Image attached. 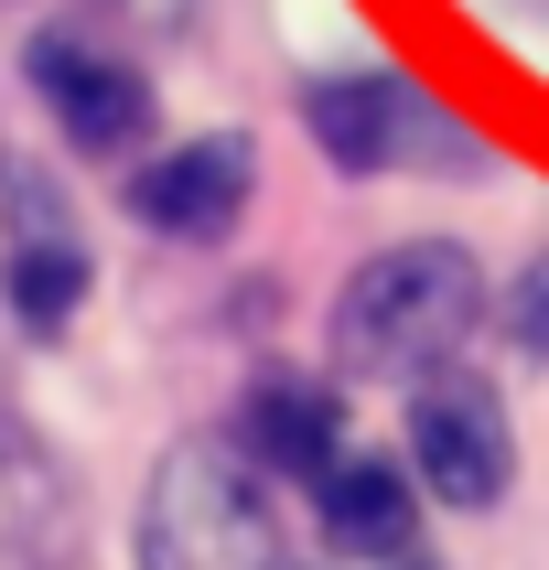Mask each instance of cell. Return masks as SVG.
<instances>
[{
    "label": "cell",
    "instance_id": "1",
    "mask_svg": "<svg viewBox=\"0 0 549 570\" xmlns=\"http://www.w3.org/2000/svg\"><path fill=\"white\" fill-rule=\"evenodd\" d=\"M484 323V281L474 258L452 248V237H399V248H378L366 269L345 281V302H334V366L345 377H442V366H463V334Z\"/></svg>",
    "mask_w": 549,
    "mask_h": 570
},
{
    "label": "cell",
    "instance_id": "5",
    "mask_svg": "<svg viewBox=\"0 0 549 570\" xmlns=\"http://www.w3.org/2000/svg\"><path fill=\"white\" fill-rule=\"evenodd\" d=\"M248 184H258V151L237 129H205V140H173V151H151L129 173V216L184 237V248H205V237H226L248 216Z\"/></svg>",
    "mask_w": 549,
    "mask_h": 570
},
{
    "label": "cell",
    "instance_id": "9",
    "mask_svg": "<svg viewBox=\"0 0 549 570\" xmlns=\"http://www.w3.org/2000/svg\"><path fill=\"white\" fill-rule=\"evenodd\" d=\"M323 528H334V549H355V560H399L410 539V474L399 463H378V452H334V474L313 484Z\"/></svg>",
    "mask_w": 549,
    "mask_h": 570
},
{
    "label": "cell",
    "instance_id": "2",
    "mask_svg": "<svg viewBox=\"0 0 549 570\" xmlns=\"http://www.w3.org/2000/svg\"><path fill=\"white\" fill-rule=\"evenodd\" d=\"M140 570H281V517L237 442H173L140 495Z\"/></svg>",
    "mask_w": 549,
    "mask_h": 570
},
{
    "label": "cell",
    "instance_id": "6",
    "mask_svg": "<svg viewBox=\"0 0 549 570\" xmlns=\"http://www.w3.org/2000/svg\"><path fill=\"white\" fill-rule=\"evenodd\" d=\"M22 76L55 97V119H65L76 151H129V140L151 129V87H140V65L97 55L87 32H32Z\"/></svg>",
    "mask_w": 549,
    "mask_h": 570
},
{
    "label": "cell",
    "instance_id": "10",
    "mask_svg": "<svg viewBox=\"0 0 549 570\" xmlns=\"http://www.w3.org/2000/svg\"><path fill=\"white\" fill-rule=\"evenodd\" d=\"M496 323H507L517 355H549V248L517 269V291H507V313H496Z\"/></svg>",
    "mask_w": 549,
    "mask_h": 570
},
{
    "label": "cell",
    "instance_id": "7",
    "mask_svg": "<svg viewBox=\"0 0 549 570\" xmlns=\"http://www.w3.org/2000/svg\"><path fill=\"white\" fill-rule=\"evenodd\" d=\"M237 442H248L258 474H291V484H323L334 474V387L323 377H258L248 410H237Z\"/></svg>",
    "mask_w": 549,
    "mask_h": 570
},
{
    "label": "cell",
    "instance_id": "8",
    "mask_svg": "<svg viewBox=\"0 0 549 570\" xmlns=\"http://www.w3.org/2000/svg\"><path fill=\"white\" fill-rule=\"evenodd\" d=\"M302 119H313V140L345 173H388V161L410 151V87L399 76H313L302 87Z\"/></svg>",
    "mask_w": 549,
    "mask_h": 570
},
{
    "label": "cell",
    "instance_id": "3",
    "mask_svg": "<svg viewBox=\"0 0 549 570\" xmlns=\"http://www.w3.org/2000/svg\"><path fill=\"white\" fill-rule=\"evenodd\" d=\"M410 474L442 495V507H496L517 474V442H507V399L474 377V366H442V377L410 387Z\"/></svg>",
    "mask_w": 549,
    "mask_h": 570
},
{
    "label": "cell",
    "instance_id": "11",
    "mask_svg": "<svg viewBox=\"0 0 549 570\" xmlns=\"http://www.w3.org/2000/svg\"><path fill=\"white\" fill-rule=\"evenodd\" d=\"M378 570H431V560H420V549H399V560H378Z\"/></svg>",
    "mask_w": 549,
    "mask_h": 570
},
{
    "label": "cell",
    "instance_id": "4",
    "mask_svg": "<svg viewBox=\"0 0 549 570\" xmlns=\"http://www.w3.org/2000/svg\"><path fill=\"white\" fill-rule=\"evenodd\" d=\"M0 281H11V313L32 334H65L87 302V237L32 161H0Z\"/></svg>",
    "mask_w": 549,
    "mask_h": 570
}]
</instances>
